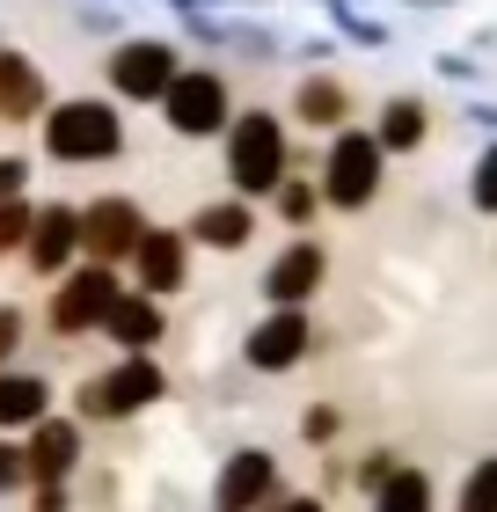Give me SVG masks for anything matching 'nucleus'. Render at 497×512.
Here are the masks:
<instances>
[{
  "instance_id": "f3484780",
  "label": "nucleus",
  "mask_w": 497,
  "mask_h": 512,
  "mask_svg": "<svg viewBox=\"0 0 497 512\" xmlns=\"http://www.w3.org/2000/svg\"><path fill=\"white\" fill-rule=\"evenodd\" d=\"M103 330H110V337L139 359L147 344H161V330H169V322H161V300H147V293L125 300V293H117V300H110V315H103Z\"/></svg>"
},
{
  "instance_id": "a211bd4d",
  "label": "nucleus",
  "mask_w": 497,
  "mask_h": 512,
  "mask_svg": "<svg viewBox=\"0 0 497 512\" xmlns=\"http://www.w3.org/2000/svg\"><path fill=\"white\" fill-rule=\"evenodd\" d=\"M424 132H432V110H424L417 96H388L381 125H373V147H381V154H417Z\"/></svg>"
},
{
  "instance_id": "dca6fc26",
  "label": "nucleus",
  "mask_w": 497,
  "mask_h": 512,
  "mask_svg": "<svg viewBox=\"0 0 497 512\" xmlns=\"http://www.w3.org/2000/svg\"><path fill=\"white\" fill-rule=\"evenodd\" d=\"M44 410H52V381L0 366V432H30V425H44Z\"/></svg>"
},
{
  "instance_id": "f257e3e1",
  "label": "nucleus",
  "mask_w": 497,
  "mask_h": 512,
  "mask_svg": "<svg viewBox=\"0 0 497 512\" xmlns=\"http://www.w3.org/2000/svg\"><path fill=\"white\" fill-rule=\"evenodd\" d=\"M44 154L66 161V169H88V161H117L125 154V118L96 96H66L44 103Z\"/></svg>"
},
{
  "instance_id": "39448f33",
  "label": "nucleus",
  "mask_w": 497,
  "mask_h": 512,
  "mask_svg": "<svg viewBox=\"0 0 497 512\" xmlns=\"http://www.w3.org/2000/svg\"><path fill=\"white\" fill-rule=\"evenodd\" d=\"M176 74H183V66H176V44H161V37H125V44L110 52V88H117L125 103H161Z\"/></svg>"
},
{
  "instance_id": "f03ea898",
  "label": "nucleus",
  "mask_w": 497,
  "mask_h": 512,
  "mask_svg": "<svg viewBox=\"0 0 497 512\" xmlns=\"http://www.w3.org/2000/svg\"><path fill=\"white\" fill-rule=\"evenodd\" d=\"M227 176L242 198H271L286 183V125L271 110H242L227 118Z\"/></svg>"
},
{
  "instance_id": "9b49d317",
  "label": "nucleus",
  "mask_w": 497,
  "mask_h": 512,
  "mask_svg": "<svg viewBox=\"0 0 497 512\" xmlns=\"http://www.w3.org/2000/svg\"><path fill=\"white\" fill-rule=\"evenodd\" d=\"M44 66L30 59V52H8L0 44V125H30V118H44Z\"/></svg>"
},
{
  "instance_id": "4be33fe9",
  "label": "nucleus",
  "mask_w": 497,
  "mask_h": 512,
  "mask_svg": "<svg viewBox=\"0 0 497 512\" xmlns=\"http://www.w3.org/2000/svg\"><path fill=\"white\" fill-rule=\"evenodd\" d=\"M373 512H432V476L417 469H395L381 491H373Z\"/></svg>"
},
{
  "instance_id": "4468645a",
  "label": "nucleus",
  "mask_w": 497,
  "mask_h": 512,
  "mask_svg": "<svg viewBox=\"0 0 497 512\" xmlns=\"http://www.w3.org/2000/svg\"><path fill=\"white\" fill-rule=\"evenodd\" d=\"M139 286H147V300L176 293L183 278H191V264H183V235H169V227H154V235H139Z\"/></svg>"
},
{
  "instance_id": "b1692460",
  "label": "nucleus",
  "mask_w": 497,
  "mask_h": 512,
  "mask_svg": "<svg viewBox=\"0 0 497 512\" xmlns=\"http://www.w3.org/2000/svg\"><path fill=\"white\" fill-rule=\"evenodd\" d=\"M468 198H476V213H490L497 220V139L476 154V176H468Z\"/></svg>"
},
{
  "instance_id": "6ab92c4d",
  "label": "nucleus",
  "mask_w": 497,
  "mask_h": 512,
  "mask_svg": "<svg viewBox=\"0 0 497 512\" xmlns=\"http://www.w3.org/2000/svg\"><path fill=\"white\" fill-rule=\"evenodd\" d=\"M344 110H351V96H344V81H329V74H307L300 96H293V118L315 125V132H344Z\"/></svg>"
},
{
  "instance_id": "f704fd0d",
  "label": "nucleus",
  "mask_w": 497,
  "mask_h": 512,
  "mask_svg": "<svg viewBox=\"0 0 497 512\" xmlns=\"http://www.w3.org/2000/svg\"><path fill=\"white\" fill-rule=\"evenodd\" d=\"M468 118H476L483 132H497V103H468Z\"/></svg>"
},
{
  "instance_id": "2f4dec72",
  "label": "nucleus",
  "mask_w": 497,
  "mask_h": 512,
  "mask_svg": "<svg viewBox=\"0 0 497 512\" xmlns=\"http://www.w3.org/2000/svg\"><path fill=\"white\" fill-rule=\"evenodd\" d=\"M8 491H22V447L0 439V498H8Z\"/></svg>"
},
{
  "instance_id": "423d86ee",
  "label": "nucleus",
  "mask_w": 497,
  "mask_h": 512,
  "mask_svg": "<svg viewBox=\"0 0 497 512\" xmlns=\"http://www.w3.org/2000/svg\"><path fill=\"white\" fill-rule=\"evenodd\" d=\"M161 388H169V374L139 352V359L110 366V374H96V381L81 388V417H125V410H139V403H161Z\"/></svg>"
},
{
  "instance_id": "c9c22d12",
  "label": "nucleus",
  "mask_w": 497,
  "mask_h": 512,
  "mask_svg": "<svg viewBox=\"0 0 497 512\" xmlns=\"http://www.w3.org/2000/svg\"><path fill=\"white\" fill-rule=\"evenodd\" d=\"M402 8H417V15H439V8H461V0H402Z\"/></svg>"
},
{
  "instance_id": "c756f323",
  "label": "nucleus",
  "mask_w": 497,
  "mask_h": 512,
  "mask_svg": "<svg viewBox=\"0 0 497 512\" xmlns=\"http://www.w3.org/2000/svg\"><path fill=\"white\" fill-rule=\"evenodd\" d=\"M81 30H88V37H110V30H125V22H117V8H96V0H81Z\"/></svg>"
},
{
  "instance_id": "393cba45",
  "label": "nucleus",
  "mask_w": 497,
  "mask_h": 512,
  "mask_svg": "<svg viewBox=\"0 0 497 512\" xmlns=\"http://www.w3.org/2000/svg\"><path fill=\"white\" fill-rule=\"evenodd\" d=\"M271 198H278V220H293V227H307V220H315V205H322L315 183H278Z\"/></svg>"
},
{
  "instance_id": "9d476101",
  "label": "nucleus",
  "mask_w": 497,
  "mask_h": 512,
  "mask_svg": "<svg viewBox=\"0 0 497 512\" xmlns=\"http://www.w3.org/2000/svg\"><path fill=\"white\" fill-rule=\"evenodd\" d=\"M271 491H278V461L264 447L227 454V469H220V512H256V505H271Z\"/></svg>"
},
{
  "instance_id": "473e14b6",
  "label": "nucleus",
  "mask_w": 497,
  "mask_h": 512,
  "mask_svg": "<svg viewBox=\"0 0 497 512\" xmlns=\"http://www.w3.org/2000/svg\"><path fill=\"white\" fill-rule=\"evenodd\" d=\"M388 476H395V454H366V461H359V483H366V491H381Z\"/></svg>"
},
{
  "instance_id": "20e7f679",
  "label": "nucleus",
  "mask_w": 497,
  "mask_h": 512,
  "mask_svg": "<svg viewBox=\"0 0 497 512\" xmlns=\"http://www.w3.org/2000/svg\"><path fill=\"white\" fill-rule=\"evenodd\" d=\"M161 118H169L176 139H212V132H227V81L212 74V66L176 74L169 96H161Z\"/></svg>"
},
{
  "instance_id": "cd10ccee",
  "label": "nucleus",
  "mask_w": 497,
  "mask_h": 512,
  "mask_svg": "<svg viewBox=\"0 0 497 512\" xmlns=\"http://www.w3.org/2000/svg\"><path fill=\"white\" fill-rule=\"evenodd\" d=\"M22 183H30V161H22V154H0V205H15Z\"/></svg>"
},
{
  "instance_id": "72a5a7b5",
  "label": "nucleus",
  "mask_w": 497,
  "mask_h": 512,
  "mask_svg": "<svg viewBox=\"0 0 497 512\" xmlns=\"http://www.w3.org/2000/svg\"><path fill=\"white\" fill-rule=\"evenodd\" d=\"M74 498H66V483H37V498H30V512H66Z\"/></svg>"
},
{
  "instance_id": "aec40b11",
  "label": "nucleus",
  "mask_w": 497,
  "mask_h": 512,
  "mask_svg": "<svg viewBox=\"0 0 497 512\" xmlns=\"http://www.w3.org/2000/svg\"><path fill=\"white\" fill-rule=\"evenodd\" d=\"M315 8L329 15V30H337V37H351V44H366V52H381V44L395 37L388 22H381V15H366V8H359V0H315Z\"/></svg>"
},
{
  "instance_id": "f8f14e48",
  "label": "nucleus",
  "mask_w": 497,
  "mask_h": 512,
  "mask_svg": "<svg viewBox=\"0 0 497 512\" xmlns=\"http://www.w3.org/2000/svg\"><path fill=\"white\" fill-rule=\"evenodd\" d=\"M307 352V315L300 308H278V315H264L249 330V344H242V359L256 366V374H278V366H293Z\"/></svg>"
},
{
  "instance_id": "e433bc0d",
  "label": "nucleus",
  "mask_w": 497,
  "mask_h": 512,
  "mask_svg": "<svg viewBox=\"0 0 497 512\" xmlns=\"http://www.w3.org/2000/svg\"><path fill=\"white\" fill-rule=\"evenodd\" d=\"M278 512H322V498H286Z\"/></svg>"
},
{
  "instance_id": "0eeeda50",
  "label": "nucleus",
  "mask_w": 497,
  "mask_h": 512,
  "mask_svg": "<svg viewBox=\"0 0 497 512\" xmlns=\"http://www.w3.org/2000/svg\"><path fill=\"white\" fill-rule=\"evenodd\" d=\"M110 300H117L110 264H81V271L52 293V337H88V330H103Z\"/></svg>"
},
{
  "instance_id": "bb28decb",
  "label": "nucleus",
  "mask_w": 497,
  "mask_h": 512,
  "mask_svg": "<svg viewBox=\"0 0 497 512\" xmlns=\"http://www.w3.org/2000/svg\"><path fill=\"white\" fill-rule=\"evenodd\" d=\"M300 432H307V447H329V439H337V432H344V417H337V410H329V403H315V410H307V417H300Z\"/></svg>"
},
{
  "instance_id": "412c9836",
  "label": "nucleus",
  "mask_w": 497,
  "mask_h": 512,
  "mask_svg": "<svg viewBox=\"0 0 497 512\" xmlns=\"http://www.w3.org/2000/svg\"><path fill=\"white\" fill-rule=\"evenodd\" d=\"M249 205H198V220H191V235L212 242V249H242L249 242Z\"/></svg>"
},
{
  "instance_id": "ddd939ff",
  "label": "nucleus",
  "mask_w": 497,
  "mask_h": 512,
  "mask_svg": "<svg viewBox=\"0 0 497 512\" xmlns=\"http://www.w3.org/2000/svg\"><path fill=\"white\" fill-rule=\"evenodd\" d=\"M37 439L22 447V483H66L81 461V432L59 425V417H44V425H30Z\"/></svg>"
},
{
  "instance_id": "1a4fd4ad",
  "label": "nucleus",
  "mask_w": 497,
  "mask_h": 512,
  "mask_svg": "<svg viewBox=\"0 0 497 512\" xmlns=\"http://www.w3.org/2000/svg\"><path fill=\"white\" fill-rule=\"evenodd\" d=\"M132 242H139V205L132 198H96L81 213V249L96 256V264H117Z\"/></svg>"
},
{
  "instance_id": "5701e85b",
  "label": "nucleus",
  "mask_w": 497,
  "mask_h": 512,
  "mask_svg": "<svg viewBox=\"0 0 497 512\" xmlns=\"http://www.w3.org/2000/svg\"><path fill=\"white\" fill-rule=\"evenodd\" d=\"M461 512H497V454L468 469V483H461Z\"/></svg>"
},
{
  "instance_id": "6e6552de",
  "label": "nucleus",
  "mask_w": 497,
  "mask_h": 512,
  "mask_svg": "<svg viewBox=\"0 0 497 512\" xmlns=\"http://www.w3.org/2000/svg\"><path fill=\"white\" fill-rule=\"evenodd\" d=\"M74 249H81V213L74 205H37L30 235H22V264H30L37 278H59L66 264H74Z\"/></svg>"
},
{
  "instance_id": "c85d7f7f",
  "label": "nucleus",
  "mask_w": 497,
  "mask_h": 512,
  "mask_svg": "<svg viewBox=\"0 0 497 512\" xmlns=\"http://www.w3.org/2000/svg\"><path fill=\"white\" fill-rule=\"evenodd\" d=\"M22 330H30V322H22V308H0V366L15 359V344H22Z\"/></svg>"
},
{
  "instance_id": "7ed1b4c3",
  "label": "nucleus",
  "mask_w": 497,
  "mask_h": 512,
  "mask_svg": "<svg viewBox=\"0 0 497 512\" xmlns=\"http://www.w3.org/2000/svg\"><path fill=\"white\" fill-rule=\"evenodd\" d=\"M381 169H388V154L373 147V132H337L329 139V154H322V191L315 198H329L337 213H366L373 205V191H381Z\"/></svg>"
},
{
  "instance_id": "7c9ffc66",
  "label": "nucleus",
  "mask_w": 497,
  "mask_h": 512,
  "mask_svg": "<svg viewBox=\"0 0 497 512\" xmlns=\"http://www.w3.org/2000/svg\"><path fill=\"white\" fill-rule=\"evenodd\" d=\"M432 66H439V81H476V74H483V66L468 59V52H439Z\"/></svg>"
},
{
  "instance_id": "2eb2a0df",
  "label": "nucleus",
  "mask_w": 497,
  "mask_h": 512,
  "mask_svg": "<svg viewBox=\"0 0 497 512\" xmlns=\"http://www.w3.org/2000/svg\"><path fill=\"white\" fill-rule=\"evenodd\" d=\"M322 264H329V256H322L315 242H293V249H286V256H278V264L264 271V300H278V308L307 300V293L322 286Z\"/></svg>"
},
{
  "instance_id": "a878e982",
  "label": "nucleus",
  "mask_w": 497,
  "mask_h": 512,
  "mask_svg": "<svg viewBox=\"0 0 497 512\" xmlns=\"http://www.w3.org/2000/svg\"><path fill=\"white\" fill-rule=\"evenodd\" d=\"M30 213H37V205H30V198H15V205H0V256H15V249H22V235H30Z\"/></svg>"
}]
</instances>
